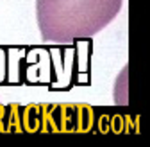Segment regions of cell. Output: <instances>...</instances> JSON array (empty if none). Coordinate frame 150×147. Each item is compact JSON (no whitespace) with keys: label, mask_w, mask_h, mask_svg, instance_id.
Instances as JSON below:
<instances>
[{"label":"cell","mask_w":150,"mask_h":147,"mask_svg":"<svg viewBox=\"0 0 150 147\" xmlns=\"http://www.w3.org/2000/svg\"><path fill=\"white\" fill-rule=\"evenodd\" d=\"M123 0H36L43 43L70 45L89 40L122 11Z\"/></svg>","instance_id":"1"},{"label":"cell","mask_w":150,"mask_h":147,"mask_svg":"<svg viewBox=\"0 0 150 147\" xmlns=\"http://www.w3.org/2000/svg\"><path fill=\"white\" fill-rule=\"evenodd\" d=\"M89 41V40H88ZM88 41L84 50L88 49ZM71 47L57 45L48 49L50 52V83L52 90H68L75 84H89L88 76V52L79 50V41Z\"/></svg>","instance_id":"2"},{"label":"cell","mask_w":150,"mask_h":147,"mask_svg":"<svg viewBox=\"0 0 150 147\" xmlns=\"http://www.w3.org/2000/svg\"><path fill=\"white\" fill-rule=\"evenodd\" d=\"M95 108L88 104H43V133L93 131Z\"/></svg>","instance_id":"3"},{"label":"cell","mask_w":150,"mask_h":147,"mask_svg":"<svg viewBox=\"0 0 150 147\" xmlns=\"http://www.w3.org/2000/svg\"><path fill=\"white\" fill-rule=\"evenodd\" d=\"M22 76L25 84H47L50 83V52L43 47H30L23 50Z\"/></svg>","instance_id":"4"},{"label":"cell","mask_w":150,"mask_h":147,"mask_svg":"<svg viewBox=\"0 0 150 147\" xmlns=\"http://www.w3.org/2000/svg\"><path fill=\"white\" fill-rule=\"evenodd\" d=\"M7 84V49L0 47V86Z\"/></svg>","instance_id":"5"}]
</instances>
